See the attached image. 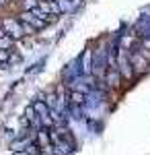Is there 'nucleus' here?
Listing matches in <instances>:
<instances>
[{
	"instance_id": "1",
	"label": "nucleus",
	"mask_w": 150,
	"mask_h": 155,
	"mask_svg": "<svg viewBox=\"0 0 150 155\" xmlns=\"http://www.w3.org/2000/svg\"><path fill=\"white\" fill-rule=\"evenodd\" d=\"M52 19H54V17H49V15H45V12H41L39 8H35V11H23L21 15H19V21L29 23L31 27H35L37 31H39V29H43Z\"/></svg>"
},
{
	"instance_id": "2",
	"label": "nucleus",
	"mask_w": 150,
	"mask_h": 155,
	"mask_svg": "<svg viewBox=\"0 0 150 155\" xmlns=\"http://www.w3.org/2000/svg\"><path fill=\"white\" fill-rule=\"evenodd\" d=\"M117 68H119V72H121V77L123 79H132L134 77V68H132V62H130V52H127V48H117Z\"/></svg>"
},
{
	"instance_id": "3",
	"label": "nucleus",
	"mask_w": 150,
	"mask_h": 155,
	"mask_svg": "<svg viewBox=\"0 0 150 155\" xmlns=\"http://www.w3.org/2000/svg\"><path fill=\"white\" fill-rule=\"evenodd\" d=\"M2 29L6 31V35H11L12 39H21L25 37V29H23V23L19 21V19H12V17H6L4 21H2Z\"/></svg>"
},
{
	"instance_id": "4",
	"label": "nucleus",
	"mask_w": 150,
	"mask_h": 155,
	"mask_svg": "<svg viewBox=\"0 0 150 155\" xmlns=\"http://www.w3.org/2000/svg\"><path fill=\"white\" fill-rule=\"evenodd\" d=\"M148 58L150 54L146 52V50H140V52H136V54H130V62H132V68H134V74L136 72H144L146 68H148Z\"/></svg>"
},
{
	"instance_id": "5",
	"label": "nucleus",
	"mask_w": 150,
	"mask_h": 155,
	"mask_svg": "<svg viewBox=\"0 0 150 155\" xmlns=\"http://www.w3.org/2000/svg\"><path fill=\"white\" fill-rule=\"evenodd\" d=\"M121 72H119V68H115V66H107V71H105V77H103V83L109 87V89H115V87H119L121 85Z\"/></svg>"
},
{
	"instance_id": "6",
	"label": "nucleus",
	"mask_w": 150,
	"mask_h": 155,
	"mask_svg": "<svg viewBox=\"0 0 150 155\" xmlns=\"http://www.w3.org/2000/svg\"><path fill=\"white\" fill-rule=\"evenodd\" d=\"M41 12H45V15H60V6H58V2L56 0H39V6H37Z\"/></svg>"
},
{
	"instance_id": "7",
	"label": "nucleus",
	"mask_w": 150,
	"mask_h": 155,
	"mask_svg": "<svg viewBox=\"0 0 150 155\" xmlns=\"http://www.w3.org/2000/svg\"><path fill=\"white\" fill-rule=\"evenodd\" d=\"M35 145L39 149H43L47 145H52V139H49V128H39L37 134H35Z\"/></svg>"
},
{
	"instance_id": "8",
	"label": "nucleus",
	"mask_w": 150,
	"mask_h": 155,
	"mask_svg": "<svg viewBox=\"0 0 150 155\" xmlns=\"http://www.w3.org/2000/svg\"><path fill=\"white\" fill-rule=\"evenodd\" d=\"M82 74L91 77L92 74V50H86L82 56Z\"/></svg>"
},
{
	"instance_id": "9",
	"label": "nucleus",
	"mask_w": 150,
	"mask_h": 155,
	"mask_svg": "<svg viewBox=\"0 0 150 155\" xmlns=\"http://www.w3.org/2000/svg\"><path fill=\"white\" fill-rule=\"evenodd\" d=\"M33 110L37 112V116H39V118L49 114V106L45 104V99H37V101H33Z\"/></svg>"
},
{
	"instance_id": "10",
	"label": "nucleus",
	"mask_w": 150,
	"mask_h": 155,
	"mask_svg": "<svg viewBox=\"0 0 150 155\" xmlns=\"http://www.w3.org/2000/svg\"><path fill=\"white\" fill-rule=\"evenodd\" d=\"M70 101L76 104V106H80L82 101H84V93H80V91H72V93H70Z\"/></svg>"
},
{
	"instance_id": "11",
	"label": "nucleus",
	"mask_w": 150,
	"mask_h": 155,
	"mask_svg": "<svg viewBox=\"0 0 150 155\" xmlns=\"http://www.w3.org/2000/svg\"><path fill=\"white\" fill-rule=\"evenodd\" d=\"M45 104L49 106V110H56V106H58V95H56V93H47Z\"/></svg>"
},
{
	"instance_id": "12",
	"label": "nucleus",
	"mask_w": 150,
	"mask_h": 155,
	"mask_svg": "<svg viewBox=\"0 0 150 155\" xmlns=\"http://www.w3.org/2000/svg\"><path fill=\"white\" fill-rule=\"evenodd\" d=\"M12 39L11 35H4V37H0V50H11L12 48Z\"/></svg>"
},
{
	"instance_id": "13",
	"label": "nucleus",
	"mask_w": 150,
	"mask_h": 155,
	"mask_svg": "<svg viewBox=\"0 0 150 155\" xmlns=\"http://www.w3.org/2000/svg\"><path fill=\"white\" fill-rule=\"evenodd\" d=\"M39 6V0H23V11H35Z\"/></svg>"
},
{
	"instance_id": "14",
	"label": "nucleus",
	"mask_w": 150,
	"mask_h": 155,
	"mask_svg": "<svg viewBox=\"0 0 150 155\" xmlns=\"http://www.w3.org/2000/svg\"><path fill=\"white\" fill-rule=\"evenodd\" d=\"M132 41H134V35H132V33H126V35L121 37L119 46H121V48H130V44H132Z\"/></svg>"
},
{
	"instance_id": "15",
	"label": "nucleus",
	"mask_w": 150,
	"mask_h": 155,
	"mask_svg": "<svg viewBox=\"0 0 150 155\" xmlns=\"http://www.w3.org/2000/svg\"><path fill=\"white\" fill-rule=\"evenodd\" d=\"M70 89H72V91H80V93H86V91H89V87H86L84 83H82V85H78V83H70Z\"/></svg>"
},
{
	"instance_id": "16",
	"label": "nucleus",
	"mask_w": 150,
	"mask_h": 155,
	"mask_svg": "<svg viewBox=\"0 0 150 155\" xmlns=\"http://www.w3.org/2000/svg\"><path fill=\"white\" fill-rule=\"evenodd\" d=\"M56 2H58L60 11H66V8H68V6H70V2H68V0H56Z\"/></svg>"
},
{
	"instance_id": "17",
	"label": "nucleus",
	"mask_w": 150,
	"mask_h": 155,
	"mask_svg": "<svg viewBox=\"0 0 150 155\" xmlns=\"http://www.w3.org/2000/svg\"><path fill=\"white\" fill-rule=\"evenodd\" d=\"M6 35V31H4V29H2V25H0V37H4Z\"/></svg>"
},
{
	"instance_id": "18",
	"label": "nucleus",
	"mask_w": 150,
	"mask_h": 155,
	"mask_svg": "<svg viewBox=\"0 0 150 155\" xmlns=\"http://www.w3.org/2000/svg\"><path fill=\"white\" fill-rule=\"evenodd\" d=\"M17 155H29V153H27V151H19Z\"/></svg>"
},
{
	"instance_id": "19",
	"label": "nucleus",
	"mask_w": 150,
	"mask_h": 155,
	"mask_svg": "<svg viewBox=\"0 0 150 155\" xmlns=\"http://www.w3.org/2000/svg\"><path fill=\"white\" fill-rule=\"evenodd\" d=\"M4 2H6V0H0V6H2V4H4Z\"/></svg>"
}]
</instances>
